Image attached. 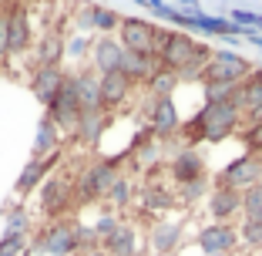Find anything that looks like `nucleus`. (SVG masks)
Segmentation results:
<instances>
[{
  "label": "nucleus",
  "instance_id": "2eb2a0df",
  "mask_svg": "<svg viewBox=\"0 0 262 256\" xmlns=\"http://www.w3.org/2000/svg\"><path fill=\"white\" fill-rule=\"evenodd\" d=\"M185 243V223L182 219H158L148 229V249L155 256H175Z\"/></svg>",
  "mask_w": 262,
  "mask_h": 256
},
{
  "label": "nucleus",
  "instance_id": "f8f14e48",
  "mask_svg": "<svg viewBox=\"0 0 262 256\" xmlns=\"http://www.w3.org/2000/svg\"><path fill=\"white\" fill-rule=\"evenodd\" d=\"M195 246L205 256H229L239 246V229L232 223H205L195 236Z\"/></svg>",
  "mask_w": 262,
  "mask_h": 256
},
{
  "label": "nucleus",
  "instance_id": "39448f33",
  "mask_svg": "<svg viewBox=\"0 0 262 256\" xmlns=\"http://www.w3.org/2000/svg\"><path fill=\"white\" fill-rule=\"evenodd\" d=\"M252 68L255 64L242 57L239 51H212V61H208L199 85H242Z\"/></svg>",
  "mask_w": 262,
  "mask_h": 256
},
{
  "label": "nucleus",
  "instance_id": "58836bf2",
  "mask_svg": "<svg viewBox=\"0 0 262 256\" xmlns=\"http://www.w3.org/2000/svg\"><path fill=\"white\" fill-rule=\"evenodd\" d=\"M81 256H108L104 249H91V253H81Z\"/></svg>",
  "mask_w": 262,
  "mask_h": 256
},
{
  "label": "nucleus",
  "instance_id": "ea45409f",
  "mask_svg": "<svg viewBox=\"0 0 262 256\" xmlns=\"http://www.w3.org/2000/svg\"><path fill=\"white\" fill-rule=\"evenodd\" d=\"M0 10H4V0H0Z\"/></svg>",
  "mask_w": 262,
  "mask_h": 256
},
{
  "label": "nucleus",
  "instance_id": "aec40b11",
  "mask_svg": "<svg viewBox=\"0 0 262 256\" xmlns=\"http://www.w3.org/2000/svg\"><path fill=\"white\" fill-rule=\"evenodd\" d=\"M124 61V47L118 41V34H104V37H94L91 54H88V64H91L98 74H111V71H121Z\"/></svg>",
  "mask_w": 262,
  "mask_h": 256
},
{
  "label": "nucleus",
  "instance_id": "ddd939ff",
  "mask_svg": "<svg viewBox=\"0 0 262 256\" xmlns=\"http://www.w3.org/2000/svg\"><path fill=\"white\" fill-rule=\"evenodd\" d=\"M165 175H168L171 186H182V182H192V179L208 175V162H205V155H202L199 148L185 145L165 162Z\"/></svg>",
  "mask_w": 262,
  "mask_h": 256
},
{
  "label": "nucleus",
  "instance_id": "6e6552de",
  "mask_svg": "<svg viewBox=\"0 0 262 256\" xmlns=\"http://www.w3.org/2000/svg\"><path fill=\"white\" fill-rule=\"evenodd\" d=\"M195 47H199V41H195L188 31H165L162 41H158V51H155V57H158V68L175 71V74H178V71L192 61Z\"/></svg>",
  "mask_w": 262,
  "mask_h": 256
},
{
  "label": "nucleus",
  "instance_id": "72a5a7b5",
  "mask_svg": "<svg viewBox=\"0 0 262 256\" xmlns=\"http://www.w3.org/2000/svg\"><path fill=\"white\" fill-rule=\"evenodd\" d=\"M239 243L246 249H262V219H242L239 223Z\"/></svg>",
  "mask_w": 262,
  "mask_h": 256
},
{
  "label": "nucleus",
  "instance_id": "4be33fe9",
  "mask_svg": "<svg viewBox=\"0 0 262 256\" xmlns=\"http://www.w3.org/2000/svg\"><path fill=\"white\" fill-rule=\"evenodd\" d=\"M64 81H68V71L64 68H34L31 71V94L47 108V105L57 98Z\"/></svg>",
  "mask_w": 262,
  "mask_h": 256
},
{
  "label": "nucleus",
  "instance_id": "dca6fc26",
  "mask_svg": "<svg viewBox=\"0 0 262 256\" xmlns=\"http://www.w3.org/2000/svg\"><path fill=\"white\" fill-rule=\"evenodd\" d=\"M138 91V85L124 74V71H111V74H101V111L104 115H115L118 108L128 105V98Z\"/></svg>",
  "mask_w": 262,
  "mask_h": 256
},
{
  "label": "nucleus",
  "instance_id": "0eeeda50",
  "mask_svg": "<svg viewBox=\"0 0 262 256\" xmlns=\"http://www.w3.org/2000/svg\"><path fill=\"white\" fill-rule=\"evenodd\" d=\"M141 115H145L148 132H151L155 139H162V142L175 139V135L182 132V115H178V108H175V98H148L145 94Z\"/></svg>",
  "mask_w": 262,
  "mask_h": 256
},
{
  "label": "nucleus",
  "instance_id": "f704fd0d",
  "mask_svg": "<svg viewBox=\"0 0 262 256\" xmlns=\"http://www.w3.org/2000/svg\"><path fill=\"white\" fill-rule=\"evenodd\" d=\"M94 37H98V34H94ZM94 37H88V34H74V37H68V57H74V61H88Z\"/></svg>",
  "mask_w": 262,
  "mask_h": 256
},
{
  "label": "nucleus",
  "instance_id": "cd10ccee",
  "mask_svg": "<svg viewBox=\"0 0 262 256\" xmlns=\"http://www.w3.org/2000/svg\"><path fill=\"white\" fill-rule=\"evenodd\" d=\"M178 85H182V78H178L175 71L158 68V74H155V78L145 85V94H148V98H175Z\"/></svg>",
  "mask_w": 262,
  "mask_h": 256
},
{
  "label": "nucleus",
  "instance_id": "7ed1b4c3",
  "mask_svg": "<svg viewBox=\"0 0 262 256\" xmlns=\"http://www.w3.org/2000/svg\"><path fill=\"white\" fill-rule=\"evenodd\" d=\"M74 182H77L74 165H61V169H57L54 175H51L44 186L37 189V209H40V219H44V223H57V219H68L71 212L77 209Z\"/></svg>",
  "mask_w": 262,
  "mask_h": 256
},
{
  "label": "nucleus",
  "instance_id": "a211bd4d",
  "mask_svg": "<svg viewBox=\"0 0 262 256\" xmlns=\"http://www.w3.org/2000/svg\"><path fill=\"white\" fill-rule=\"evenodd\" d=\"M138 209L141 212H171L178 209L175 186L162 182V179H145L138 189Z\"/></svg>",
  "mask_w": 262,
  "mask_h": 256
},
{
  "label": "nucleus",
  "instance_id": "393cba45",
  "mask_svg": "<svg viewBox=\"0 0 262 256\" xmlns=\"http://www.w3.org/2000/svg\"><path fill=\"white\" fill-rule=\"evenodd\" d=\"M57 148H64V135L51 118H40L37 122V135H34V148H31V159H47L54 155Z\"/></svg>",
  "mask_w": 262,
  "mask_h": 256
},
{
  "label": "nucleus",
  "instance_id": "bb28decb",
  "mask_svg": "<svg viewBox=\"0 0 262 256\" xmlns=\"http://www.w3.org/2000/svg\"><path fill=\"white\" fill-rule=\"evenodd\" d=\"M208 192H212V182H208V175H202V179H192V182H182V186H175L178 206H185V209H192V206L205 202V199H208Z\"/></svg>",
  "mask_w": 262,
  "mask_h": 256
},
{
  "label": "nucleus",
  "instance_id": "e433bc0d",
  "mask_svg": "<svg viewBox=\"0 0 262 256\" xmlns=\"http://www.w3.org/2000/svg\"><path fill=\"white\" fill-rule=\"evenodd\" d=\"M145 7H151L155 17H162V21H168V24H175V17H178V10L171 7V4H165V0H148Z\"/></svg>",
  "mask_w": 262,
  "mask_h": 256
},
{
  "label": "nucleus",
  "instance_id": "f3484780",
  "mask_svg": "<svg viewBox=\"0 0 262 256\" xmlns=\"http://www.w3.org/2000/svg\"><path fill=\"white\" fill-rule=\"evenodd\" d=\"M205 209L212 223H232L235 216H242V192L232 186H219L212 182V192L205 199Z\"/></svg>",
  "mask_w": 262,
  "mask_h": 256
},
{
  "label": "nucleus",
  "instance_id": "20e7f679",
  "mask_svg": "<svg viewBox=\"0 0 262 256\" xmlns=\"http://www.w3.org/2000/svg\"><path fill=\"white\" fill-rule=\"evenodd\" d=\"M31 253L44 256H77V219H57V223H44L37 233L31 236Z\"/></svg>",
  "mask_w": 262,
  "mask_h": 256
},
{
  "label": "nucleus",
  "instance_id": "f257e3e1",
  "mask_svg": "<svg viewBox=\"0 0 262 256\" xmlns=\"http://www.w3.org/2000/svg\"><path fill=\"white\" fill-rule=\"evenodd\" d=\"M235 132H242V108L239 101H229V105H202L188 122H182V132L178 139L185 145H219V142H229Z\"/></svg>",
  "mask_w": 262,
  "mask_h": 256
},
{
  "label": "nucleus",
  "instance_id": "473e14b6",
  "mask_svg": "<svg viewBox=\"0 0 262 256\" xmlns=\"http://www.w3.org/2000/svg\"><path fill=\"white\" fill-rule=\"evenodd\" d=\"M242 219H262V182L242 189Z\"/></svg>",
  "mask_w": 262,
  "mask_h": 256
},
{
  "label": "nucleus",
  "instance_id": "1a4fd4ad",
  "mask_svg": "<svg viewBox=\"0 0 262 256\" xmlns=\"http://www.w3.org/2000/svg\"><path fill=\"white\" fill-rule=\"evenodd\" d=\"M64 155H68V152H64V148H57L54 155H47V159H31V162H27V165L20 169L17 182H14V195H17V199L24 202V199H27L31 192H37V189L44 186L47 179H51L57 169H61Z\"/></svg>",
  "mask_w": 262,
  "mask_h": 256
},
{
  "label": "nucleus",
  "instance_id": "412c9836",
  "mask_svg": "<svg viewBox=\"0 0 262 256\" xmlns=\"http://www.w3.org/2000/svg\"><path fill=\"white\" fill-rule=\"evenodd\" d=\"M101 249H104L108 256H145V249H141V233H138V226L128 223L124 216H121V223H118L115 233L101 240Z\"/></svg>",
  "mask_w": 262,
  "mask_h": 256
},
{
  "label": "nucleus",
  "instance_id": "a878e982",
  "mask_svg": "<svg viewBox=\"0 0 262 256\" xmlns=\"http://www.w3.org/2000/svg\"><path fill=\"white\" fill-rule=\"evenodd\" d=\"M121 71H124V74H128V78L135 81L138 88H145L148 81L158 74V57H145V54H131V51H124Z\"/></svg>",
  "mask_w": 262,
  "mask_h": 256
},
{
  "label": "nucleus",
  "instance_id": "5701e85b",
  "mask_svg": "<svg viewBox=\"0 0 262 256\" xmlns=\"http://www.w3.org/2000/svg\"><path fill=\"white\" fill-rule=\"evenodd\" d=\"M74 74L77 85V98H81V111H101V74L91 68V64H81Z\"/></svg>",
  "mask_w": 262,
  "mask_h": 256
},
{
  "label": "nucleus",
  "instance_id": "9b49d317",
  "mask_svg": "<svg viewBox=\"0 0 262 256\" xmlns=\"http://www.w3.org/2000/svg\"><path fill=\"white\" fill-rule=\"evenodd\" d=\"M51 122L61 128V135H68L71 139V132H74V125H77V115H81V98H77V85H74V74H68V81L61 85V91H57V98L47 105V111H44Z\"/></svg>",
  "mask_w": 262,
  "mask_h": 256
},
{
  "label": "nucleus",
  "instance_id": "c85d7f7f",
  "mask_svg": "<svg viewBox=\"0 0 262 256\" xmlns=\"http://www.w3.org/2000/svg\"><path fill=\"white\" fill-rule=\"evenodd\" d=\"M202 101H205V105L239 101V85H202Z\"/></svg>",
  "mask_w": 262,
  "mask_h": 256
},
{
  "label": "nucleus",
  "instance_id": "c9c22d12",
  "mask_svg": "<svg viewBox=\"0 0 262 256\" xmlns=\"http://www.w3.org/2000/svg\"><path fill=\"white\" fill-rule=\"evenodd\" d=\"M239 139H242V145H246V152L262 155V122H259V125H242Z\"/></svg>",
  "mask_w": 262,
  "mask_h": 256
},
{
  "label": "nucleus",
  "instance_id": "a19ab883",
  "mask_svg": "<svg viewBox=\"0 0 262 256\" xmlns=\"http://www.w3.org/2000/svg\"><path fill=\"white\" fill-rule=\"evenodd\" d=\"M145 256H155V253H145Z\"/></svg>",
  "mask_w": 262,
  "mask_h": 256
},
{
  "label": "nucleus",
  "instance_id": "2f4dec72",
  "mask_svg": "<svg viewBox=\"0 0 262 256\" xmlns=\"http://www.w3.org/2000/svg\"><path fill=\"white\" fill-rule=\"evenodd\" d=\"M118 223H121V212H115L111 206H104L101 202V209H98V219L91 223V229L98 233V240H104V236H111L118 229Z\"/></svg>",
  "mask_w": 262,
  "mask_h": 256
},
{
  "label": "nucleus",
  "instance_id": "6ab92c4d",
  "mask_svg": "<svg viewBox=\"0 0 262 256\" xmlns=\"http://www.w3.org/2000/svg\"><path fill=\"white\" fill-rule=\"evenodd\" d=\"M108 122H111V115H104V111H81L71 139H64V142L81 145V148H98L104 132H108Z\"/></svg>",
  "mask_w": 262,
  "mask_h": 256
},
{
  "label": "nucleus",
  "instance_id": "f03ea898",
  "mask_svg": "<svg viewBox=\"0 0 262 256\" xmlns=\"http://www.w3.org/2000/svg\"><path fill=\"white\" fill-rule=\"evenodd\" d=\"M118 172H124V162L108 159V155H98V159H91V162L81 165L77 182H74L77 209H84V206H101L104 195H108V189H111V182L118 179Z\"/></svg>",
  "mask_w": 262,
  "mask_h": 256
},
{
  "label": "nucleus",
  "instance_id": "b1692460",
  "mask_svg": "<svg viewBox=\"0 0 262 256\" xmlns=\"http://www.w3.org/2000/svg\"><path fill=\"white\" fill-rule=\"evenodd\" d=\"M138 189H141V182L131 175V172H118V179L111 182L108 195H104V206H111L115 212L131 209V206L138 202Z\"/></svg>",
  "mask_w": 262,
  "mask_h": 256
},
{
  "label": "nucleus",
  "instance_id": "9d476101",
  "mask_svg": "<svg viewBox=\"0 0 262 256\" xmlns=\"http://www.w3.org/2000/svg\"><path fill=\"white\" fill-rule=\"evenodd\" d=\"M212 182H219V186H232V189H239V192L249 189V186H259V182H262V155L242 152V155L232 159L225 169H219Z\"/></svg>",
  "mask_w": 262,
  "mask_h": 256
},
{
  "label": "nucleus",
  "instance_id": "7c9ffc66",
  "mask_svg": "<svg viewBox=\"0 0 262 256\" xmlns=\"http://www.w3.org/2000/svg\"><path fill=\"white\" fill-rule=\"evenodd\" d=\"M31 253V233H4L0 236V256H27Z\"/></svg>",
  "mask_w": 262,
  "mask_h": 256
},
{
  "label": "nucleus",
  "instance_id": "423d86ee",
  "mask_svg": "<svg viewBox=\"0 0 262 256\" xmlns=\"http://www.w3.org/2000/svg\"><path fill=\"white\" fill-rule=\"evenodd\" d=\"M162 27L145 17H121V27H118V41H121L124 51L131 54H145V57H155L158 51V41H162Z\"/></svg>",
  "mask_w": 262,
  "mask_h": 256
},
{
  "label": "nucleus",
  "instance_id": "c756f323",
  "mask_svg": "<svg viewBox=\"0 0 262 256\" xmlns=\"http://www.w3.org/2000/svg\"><path fill=\"white\" fill-rule=\"evenodd\" d=\"M4 216H7V219H4V233H31V212H27L24 202L10 206Z\"/></svg>",
  "mask_w": 262,
  "mask_h": 256
},
{
  "label": "nucleus",
  "instance_id": "4c0bfd02",
  "mask_svg": "<svg viewBox=\"0 0 262 256\" xmlns=\"http://www.w3.org/2000/svg\"><path fill=\"white\" fill-rule=\"evenodd\" d=\"M7 24H10V14H7V7L0 10V57L7 54Z\"/></svg>",
  "mask_w": 262,
  "mask_h": 256
},
{
  "label": "nucleus",
  "instance_id": "4468645a",
  "mask_svg": "<svg viewBox=\"0 0 262 256\" xmlns=\"http://www.w3.org/2000/svg\"><path fill=\"white\" fill-rule=\"evenodd\" d=\"M64 57H68V34H64V27L61 24L44 27L37 47H34V68H61Z\"/></svg>",
  "mask_w": 262,
  "mask_h": 256
}]
</instances>
